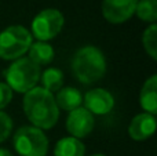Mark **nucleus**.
<instances>
[{
  "label": "nucleus",
  "mask_w": 157,
  "mask_h": 156,
  "mask_svg": "<svg viewBox=\"0 0 157 156\" xmlns=\"http://www.w3.org/2000/svg\"><path fill=\"white\" fill-rule=\"evenodd\" d=\"M22 109L32 126L40 130L52 129L59 119V109L55 104L54 94L37 86L25 93Z\"/></svg>",
  "instance_id": "obj_1"
},
{
  "label": "nucleus",
  "mask_w": 157,
  "mask_h": 156,
  "mask_svg": "<svg viewBox=\"0 0 157 156\" xmlns=\"http://www.w3.org/2000/svg\"><path fill=\"white\" fill-rule=\"evenodd\" d=\"M106 58L95 46L80 47L72 58V72L77 82L92 84L101 80L106 73Z\"/></svg>",
  "instance_id": "obj_2"
},
{
  "label": "nucleus",
  "mask_w": 157,
  "mask_h": 156,
  "mask_svg": "<svg viewBox=\"0 0 157 156\" xmlns=\"http://www.w3.org/2000/svg\"><path fill=\"white\" fill-rule=\"evenodd\" d=\"M40 66L36 65L28 57H21L13 61L4 71L6 83L10 86L13 91L21 94H25L35 88L40 80Z\"/></svg>",
  "instance_id": "obj_3"
},
{
  "label": "nucleus",
  "mask_w": 157,
  "mask_h": 156,
  "mask_svg": "<svg viewBox=\"0 0 157 156\" xmlns=\"http://www.w3.org/2000/svg\"><path fill=\"white\" fill-rule=\"evenodd\" d=\"M33 37L30 30L22 25H11L0 32V58L15 61L28 53Z\"/></svg>",
  "instance_id": "obj_4"
},
{
  "label": "nucleus",
  "mask_w": 157,
  "mask_h": 156,
  "mask_svg": "<svg viewBox=\"0 0 157 156\" xmlns=\"http://www.w3.org/2000/svg\"><path fill=\"white\" fill-rule=\"evenodd\" d=\"M13 145L19 156H46L48 152V138L37 127L22 126L14 133Z\"/></svg>",
  "instance_id": "obj_5"
},
{
  "label": "nucleus",
  "mask_w": 157,
  "mask_h": 156,
  "mask_svg": "<svg viewBox=\"0 0 157 156\" xmlns=\"http://www.w3.org/2000/svg\"><path fill=\"white\" fill-rule=\"evenodd\" d=\"M63 24L65 18L59 10L57 8L41 10L32 19V26H30L32 37H36L39 41H48L59 35Z\"/></svg>",
  "instance_id": "obj_6"
},
{
  "label": "nucleus",
  "mask_w": 157,
  "mask_h": 156,
  "mask_svg": "<svg viewBox=\"0 0 157 156\" xmlns=\"http://www.w3.org/2000/svg\"><path fill=\"white\" fill-rule=\"evenodd\" d=\"M94 126H95L94 115L91 112H88L84 107L71 111L65 122L66 131L71 134V137H75L77 140L88 137L92 133V130H94Z\"/></svg>",
  "instance_id": "obj_7"
},
{
  "label": "nucleus",
  "mask_w": 157,
  "mask_h": 156,
  "mask_svg": "<svg viewBox=\"0 0 157 156\" xmlns=\"http://www.w3.org/2000/svg\"><path fill=\"white\" fill-rule=\"evenodd\" d=\"M138 0H103L102 15L109 24L120 25L135 14Z\"/></svg>",
  "instance_id": "obj_8"
},
{
  "label": "nucleus",
  "mask_w": 157,
  "mask_h": 156,
  "mask_svg": "<svg viewBox=\"0 0 157 156\" xmlns=\"http://www.w3.org/2000/svg\"><path fill=\"white\" fill-rule=\"evenodd\" d=\"M84 108L92 115H108L114 108V97L105 88H92L83 97Z\"/></svg>",
  "instance_id": "obj_9"
},
{
  "label": "nucleus",
  "mask_w": 157,
  "mask_h": 156,
  "mask_svg": "<svg viewBox=\"0 0 157 156\" xmlns=\"http://www.w3.org/2000/svg\"><path fill=\"white\" fill-rule=\"evenodd\" d=\"M156 131V116L142 112L135 115L128 126V135L134 141H145Z\"/></svg>",
  "instance_id": "obj_10"
},
{
  "label": "nucleus",
  "mask_w": 157,
  "mask_h": 156,
  "mask_svg": "<svg viewBox=\"0 0 157 156\" xmlns=\"http://www.w3.org/2000/svg\"><path fill=\"white\" fill-rule=\"evenodd\" d=\"M139 104L146 113H157V75H152L144 83L139 93Z\"/></svg>",
  "instance_id": "obj_11"
},
{
  "label": "nucleus",
  "mask_w": 157,
  "mask_h": 156,
  "mask_svg": "<svg viewBox=\"0 0 157 156\" xmlns=\"http://www.w3.org/2000/svg\"><path fill=\"white\" fill-rule=\"evenodd\" d=\"M54 98L58 109L68 111V112L80 108L83 104V94L80 93V90L76 87H69V86L58 90Z\"/></svg>",
  "instance_id": "obj_12"
},
{
  "label": "nucleus",
  "mask_w": 157,
  "mask_h": 156,
  "mask_svg": "<svg viewBox=\"0 0 157 156\" xmlns=\"http://www.w3.org/2000/svg\"><path fill=\"white\" fill-rule=\"evenodd\" d=\"M28 58L36 64V65H48L52 62L55 57L54 47L48 44L47 41H33L28 50Z\"/></svg>",
  "instance_id": "obj_13"
},
{
  "label": "nucleus",
  "mask_w": 157,
  "mask_h": 156,
  "mask_svg": "<svg viewBox=\"0 0 157 156\" xmlns=\"http://www.w3.org/2000/svg\"><path fill=\"white\" fill-rule=\"evenodd\" d=\"M86 155V146L75 137H63L57 141L54 146V156H84Z\"/></svg>",
  "instance_id": "obj_14"
},
{
  "label": "nucleus",
  "mask_w": 157,
  "mask_h": 156,
  "mask_svg": "<svg viewBox=\"0 0 157 156\" xmlns=\"http://www.w3.org/2000/svg\"><path fill=\"white\" fill-rule=\"evenodd\" d=\"M63 80H65L63 72L58 68H47L40 75L41 87L44 90L50 91L51 94L57 93L58 90H61L63 87Z\"/></svg>",
  "instance_id": "obj_15"
},
{
  "label": "nucleus",
  "mask_w": 157,
  "mask_h": 156,
  "mask_svg": "<svg viewBox=\"0 0 157 156\" xmlns=\"http://www.w3.org/2000/svg\"><path fill=\"white\" fill-rule=\"evenodd\" d=\"M135 14L142 21L155 24L157 21V0H138Z\"/></svg>",
  "instance_id": "obj_16"
},
{
  "label": "nucleus",
  "mask_w": 157,
  "mask_h": 156,
  "mask_svg": "<svg viewBox=\"0 0 157 156\" xmlns=\"http://www.w3.org/2000/svg\"><path fill=\"white\" fill-rule=\"evenodd\" d=\"M142 46L152 60H157V25L150 24L142 35Z\"/></svg>",
  "instance_id": "obj_17"
},
{
  "label": "nucleus",
  "mask_w": 157,
  "mask_h": 156,
  "mask_svg": "<svg viewBox=\"0 0 157 156\" xmlns=\"http://www.w3.org/2000/svg\"><path fill=\"white\" fill-rule=\"evenodd\" d=\"M13 133V120L6 112L0 111V144L6 141Z\"/></svg>",
  "instance_id": "obj_18"
},
{
  "label": "nucleus",
  "mask_w": 157,
  "mask_h": 156,
  "mask_svg": "<svg viewBox=\"0 0 157 156\" xmlns=\"http://www.w3.org/2000/svg\"><path fill=\"white\" fill-rule=\"evenodd\" d=\"M14 91L10 88V86L6 82H0V111H3L13 99Z\"/></svg>",
  "instance_id": "obj_19"
},
{
  "label": "nucleus",
  "mask_w": 157,
  "mask_h": 156,
  "mask_svg": "<svg viewBox=\"0 0 157 156\" xmlns=\"http://www.w3.org/2000/svg\"><path fill=\"white\" fill-rule=\"evenodd\" d=\"M0 156H14L13 154H11L8 149L6 148H0Z\"/></svg>",
  "instance_id": "obj_20"
},
{
  "label": "nucleus",
  "mask_w": 157,
  "mask_h": 156,
  "mask_svg": "<svg viewBox=\"0 0 157 156\" xmlns=\"http://www.w3.org/2000/svg\"><path fill=\"white\" fill-rule=\"evenodd\" d=\"M91 156H106V155H103V154H94V155H91Z\"/></svg>",
  "instance_id": "obj_21"
}]
</instances>
